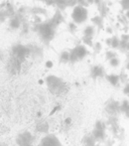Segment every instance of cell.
I'll return each instance as SVG.
<instances>
[{"mask_svg":"<svg viewBox=\"0 0 129 146\" xmlns=\"http://www.w3.org/2000/svg\"><path fill=\"white\" fill-rule=\"evenodd\" d=\"M45 83H46L49 90L53 94L59 96V94H64L65 92H67V84L62 79L56 77V76H48L45 79Z\"/></svg>","mask_w":129,"mask_h":146,"instance_id":"1","label":"cell"},{"mask_svg":"<svg viewBox=\"0 0 129 146\" xmlns=\"http://www.w3.org/2000/svg\"><path fill=\"white\" fill-rule=\"evenodd\" d=\"M36 136L31 131H22L15 137V143L17 146H35Z\"/></svg>","mask_w":129,"mask_h":146,"instance_id":"2","label":"cell"},{"mask_svg":"<svg viewBox=\"0 0 129 146\" xmlns=\"http://www.w3.org/2000/svg\"><path fill=\"white\" fill-rule=\"evenodd\" d=\"M104 112L107 114V116H119L120 114V102L109 98L104 104Z\"/></svg>","mask_w":129,"mask_h":146,"instance_id":"3","label":"cell"},{"mask_svg":"<svg viewBox=\"0 0 129 146\" xmlns=\"http://www.w3.org/2000/svg\"><path fill=\"white\" fill-rule=\"evenodd\" d=\"M89 54V52L87 50V48H85V46L79 45V46L73 48V50L69 52V63L71 64L77 63V62L85 58Z\"/></svg>","mask_w":129,"mask_h":146,"instance_id":"4","label":"cell"},{"mask_svg":"<svg viewBox=\"0 0 129 146\" xmlns=\"http://www.w3.org/2000/svg\"><path fill=\"white\" fill-rule=\"evenodd\" d=\"M106 123H107L108 130L111 133L112 137L114 139H116V137L118 136V134H119L122 129L119 123V116H107Z\"/></svg>","mask_w":129,"mask_h":146,"instance_id":"5","label":"cell"},{"mask_svg":"<svg viewBox=\"0 0 129 146\" xmlns=\"http://www.w3.org/2000/svg\"><path fill=\"white\" fill-rule=\"evenodd\" d=\"M36 146H63V144L60 138L56 134L48 133L40 139L39 143Z\"/></svg>","mask_w":129,"mask_h":146,"instance_id":"6","label":"cell"},{"mask_svg":"<svg viewBox=\"0 0 129 146\" xmlns=\"http://www.w3.org/2000/svg\"><path fill=\"white\" fill-rule=\"evenodd\" d=\"M71 18H73V22H75V24H81V23H83V22H85L87 18V8L81 5H77L73 8Z\"/></svg>","mask_w":129,"mask_h":146,"instance_id":"7","label":"cell"},{"mask_svg":"<svg viewBox=\"0 0 129 146\" xmlns=\"http://www.w3.org/2000/svg\"><path fill=\"white\" fill-rule=\"evenodd\" d=\"M89 75L93 80H97L100 78H105L106 73L105 69L102 67L101 65H95L91 68V72H89Z\"/></svg>","mask_w":129,"mask_h":146,"instance_id":"8","label":"cell"},{"mask_svg":"<svg viewBox=\"0 0 129 146\" xmlns=\"http://www.w3.org/2000/svg\"><path fill=\"white\" fill-rule=\"evenodd\" d=\"M91 135L93 136V138L95 139V141L98 143V144H103L108 138L107 132L104 130H99V129H95L93 128V131H91Z\"/></svg>","mask_w":129,"mask_h":146,"instance_id":"9","label":"cell"},{"mask_svg":"<svg viewBox=\"0 0 129 146\" xmlns=\"http://www.w3.org/2000/svg\"><path fill=\"white\" fill-rule=\"evenodd\" d=\"M49 130H50V123L49 121L45 120H39L38 123L36 124V131L39 133H43V134H48Z\"/></svg>","mask_w":129,"mask_h":146,"instance_id":"10","label":"cell"},{"mask_svg":"<svg viewBox=\"0 0 129 146\" xmlns=\"http://www.w3.org/2000/svg\"><path fill=\"white\" fill-rule=\"evenodd\" d=\"M106 81L108 82L110 86H112L113 88H119L120 87V79L119 75H116V74H108L105 76Z\"/></svg>","mask_w":129,"mask_h":146,"instance_id":"11","label":"cell"},{"mask_svg":"<svg viewBox=\"0 0 129 146\" xmlns=\"http://www.w3.org/2000/svg\"><path fill=\"white\" fill-rule=\"evenodd\" d=\"M120 113L126 119H129V100L124 98L120 102Z\"/></svg>","mask_w":129,"mask_h":146,"instance_id":"12","label":"cell"},{"mask_svg":"<svg viewBox=\"0 0 129 146\" xmlns=\"http://www.w3.org/2000/svg\"><path fill=\"white\" fill-rule=\"evenodd\" d=\"M81 143H83V146H97V142L95 141V139L93 138V136L91 135V133L85 134V136L83 137Z\"/></svg>","mask_w":129,"mask_h":146,"instance_id":"13","label":"cell"},{"mask_svg":"<svg viewBox=\"0 0 129 146\" xmlns=\"http://www.w3.org/2000/svg\"><path fill=\"white\" fill-rule=\"evenodd\" d=\"M93 128L99 129V130L107 131L108 126H107V123H106L105 120H103V119H97V120L95 122V126H93Z\"/></svg>","mask_w":129,"mask_h":146,"instance_id":"14","label":"cell"},{"mask_svg":"<svg viewBox=\"0 0 129 146\" xmlns=\"http://www.w3.org/2000/svg\"><path fill=\"white\" fill-rule=\"evenodd\" d=\"M69 62V52L64 51L60 55V63L61 64H67Z\"/></svg>","mask_w":129,"mask_h":146,"instance_id":"15","label":"cell"},{"mask_svg":"<svg viewBox=\"0 0 129 146\" xmlns=\"http://www.w3.org/2000/svg\"><path fill=\"white\" fill-rule=\"evenodd\" d=\"M55 4L60 9H65V7L69 6V0H55Z\"/></svg>","mask_w":129,"mask_h":146,"instance_id":"16","label":"cell"},{"mask_svg":"<svg viewBox=\"0 0 129 146\" xmlns=\"http://www.w3.org/2000/svg\"><path fill=\"white\" fill-rule=\"evenodd\" d=\"M20 20L18 19L17 17H13L11 20H10V27L12 29H18L20 27Z\"/></svg>","mask_w":129,"mask_h":146,"instance_id":"17","label":"cell"},{"mask_svg":"<svg viewBox=\"0 0 129 146\" xmlns=\"http://www.w3.org/2000/svg\"><path fill=\"white\" fill-rule=\"evenodd\" d=\"M71 123H73V119H71V117H67V118H65L64 121H63V128H64L65 130H69V129H71Z\"/></svg>","mask_w":129,"mask_h":146,"instance_id":"18","label":"cell"},{"mask_svg":"<svg viewBox=\"0 0 129 146\" xmlns=\"http://www.w3.org/2000/svg\"><path fill=\"white\" fill-rule=\"evenodd\" d=\"M91 21L93 22L95 25H97L98 28H101L102 25H103V20H102V17L101 16H95L91 19Z\"/></svg>","mask_w":129,"mask_h":146,"instance_id":"19","label":"cell"},{"mask_svg":"<svg viewBox=\"0 0 129 146\" xmlns=\"http://www.w3.org/2000/svg\"><path fill=\"white\" fill-rule=\"evenodd\" d=\"M119 79H120V83L123 84V85H126V84L129 83L128 75L125 73V72H123V71H122L121 73L119 74Z\"/></svg>","mask_w":129,"mask_h":146,"instance_id":"20","label":"cell"},{"mask_svg":"<svg viewBox=\"0 0 129 146\" xmlns=\"http://www.w3.org/2000/svg\"><path fill=\"white\" fill-rule=\"evenodd\" d=\"M83 32H85V36L93 37V35L95 34V28H93V26H87Z\"/></svg>","mask_w":129,"mask_h":146,"instance_id":"21","label":"cell"},{"mask_svg":"<svg viewBox=\"0 0 129 146\" xmlns=\"http://www.w3.org/2000/svg\"><path fill=\"white\" fill-rule=\"evenodd\" d=\"M109 65L111 66L112 68H117L118 66L120 65V61H119V59L116 57V58H113L112 60H110L109 61Z\"/></svg>","mask_w":129,"mask_h":146,"instance_id":"22","label":"cell"},{"mask_svg":"<svg viewBox=\"0 0 129 146\" xmlns=\"http://www.w3.org/2000/svg\"><path fill=\"white\" fill-rule=\"evenodd\" d=\"M119 45H120V42L116 37L111 38V45H110V46H111L112 48H119Z\"/></svg>","mask_w":129,"mask_h":146,"instance_id":"23","label":"cell"},{"mask_svg":"<svg viewBox=\"0 0 129 146\" xmlns=\"http://www.w3.org/2000/svg\"><path fill=\"white\" fill-rule=\"evenodd\" d=\"M104 146H114L115 145V139L113 137H108L107 140L103 143Z\"/></svg>","mask_w":129,"mask_h":146,"instance_id":"24","label":"cell"},{"mask_svg":"<svg viewBox=\"0 0 129 146\" xmlns=\"http://www.w3.org/2000/svg\"><path fill=\"white\" fill-rule=\"evenodd\" d=\"M113 58H116V53L112 52V51H108V52H106L105 59L107 60V61H110V60H112Z\"/></svg>","mask_w":129,"mask_h":146,"instance_id":"25","label":"cell"},{"mask_svg":"<svg viewBox=\"0 0 129 146\" xmlns=\"http://www.w3.org/2000/svg\"><path fill=\"white\" fill-rule=\"evenodd\" d=\"M83 43H85V45H87V46L93 47V37L85 36V37H83Z\"/></svg>","mask_w":129,"mask_h":146,"instance_id":"26","label":"cell"},{"mask_svg":"<svg viewBox=\"0 0 129 146\" xmlns=\"http://www.w3.org/2000/svg\"><path fill=\"white\" fill-rule=\"evenodd\" d=\"M62 110V106H61V104H57V106H55L54 108H53L52 111H51L50 115H54L55 113H57L58 111H60V110Z\"/></svg>","mask_w":129,"mask_h":146,"instance_id":"27","label":"cell"},{"mask_svg":"<svg viewBox=\"0 0 129 146\" xmlns=\"http://www.w3.org/2000/svg\"><path fill=\"white\" fill-rule=\"evenodd\" d=\"M120 4H121L122 8H123L124 10H129V0H121V2H120Z\"/></svg>","mask_w":129,"mask_h":146,"instance_id":"28","label":"cell"},{"mask_svg":"<svg viewBox=\"0 0 129 146\" xmlns=\"http://www.w3.org/2000/svg\"><path fill=\"white\" fill-rule=\"evenodd\" d=\"M69 32H71L73 34V33H75V30H77V24L75 23V22H71V23L69 24Z\"/></svg>","mask_w":129,"mask_h":146,"instance_id":"29","label":"cell"},{"mask_svg":"<svg viewBox=\"0 0 129 146\" xmlns=\"http://www.w3.org/2000/svg\"><path fill=\"white\" fill-rule=\"evenodd\" d=\"M122 92H123V94H125V96H127V98H129V83L126 84V85H124Z\"/></svg>","mask_w":129,"mask_h":146,"instance_id":"30","label":"cell"},{"mask_svg":"<svg viewBox=\"0 0 129 146\" xmlns=\"http://www.w3.org/2000/svg\"><path fill=\"white\" fill-rule=\"evenodd\" d=\"M93 50H95V54H98V53L100 52V50H101V45H100L99 43H97V44L93 46Z\"/></svg>","mask_w":129,"mask_h":146,"instance_id":"31","label":"cell"},{"mask_svg":"<svg viewBox=\"0 0 129 146\" xmlns=\"http://www.w3.org/2000/svg\"><path fill=\"white\" fill-rule=\"evenodd\" d=\"M33 11L35 12V14H40V13H43V14H45L46 13V11H45L44 9H42V8H34L33 9Z\"/></svg>","mask_w":129,"mask_h":146,"instance_id":"32","label":"cell"},{"mask_svg":"<svg viewBox=\"0 0 129 146\" xmlns=\"http://www.w3.org/2000/svg\"><path fill=\"white\" fill-rule=\"evenodd\" d=\"M44 2L47 5L51 6V5H55V0H44Z\"/></svg>","mask_w":129,"mask_h":146,"instance_id":"33","label":"cell"},{"mask_svg":"<svg viewBox=\"0 0 129 146\" xmlns=\"http://www.w3.org/2000/svg\"><path fill=\"white\" fill-rule=\"evenodd\" d=\"M46 67L48 68V69H51V68L53 67V62L52 61H48L46 63Z\"/></svg>","mask_w":129,"mask_h":146,"instance_id":"34","label":"cell"},{"mask_svg":"<svg viewBox=\"0 0 129 146\" xmlns=\"http://www.w3.org/2000/svg\"><path fill=\"white\" fill-rule=\"evenodd\" d=\"M37 117H39V118L41 119V117H42V112H38V113H37Z\"/></svg>","mask_w":129,"mask_h":146,"instance_id":"35","label":"cell"},{"mask_svg":"<svg viewBox=\"0 0 129 146\" xmlns=\"http://www.w3.org/2000/svg\"><path fill=\"white\" fill-rule=\"evenodd\" d=\"M125 69H126V70H129V61H127V63H126Z\"/></svg>","mask_w":129,"mask_h":146,"instance_id":"36","label":"cell"},{"mask_svg":"<svg viewBox=\"0 0 129 146\" xmlns=\"http://www.w3.org/2000/svg\"><path fill=\"white\" fill-rule=\"evenodd\" d=\"M0 146H7L5 144V143H3V142H0Z\"/></svg>","mask_w":129,"mask_h":146,"instance_id":"37","label":"cell"},{"mask_svg":"<svg viewBox=\"0 0 129 146\" xmlns=\"http://www.w3.org/2000/svg\"><path fill=\"white\" fill-rule=\"evenodd\" d=\"M126 17H127L128 19H129V10H128L127 12H126Z\"/></svg>","mask_w":129,"mask_h":146,"instance_id":"38","label":"cell"},{"mask_svg":"<svg viewBox=\"0 0 129 146\" xmlns=\"http://www.w3.org/2000/svg\"><path fill=\"white\" fill-rule=\"evenodd\" d=\"M127 61H129V52H127Z\"/></svg>","mask_w":129,"mask_h":146,"instance_id":"39","label":"cell"},{"mask_svg":"<svg viewBox=\"0 0 129 146\" xmlns=\"http://www.w3.org/2000/svg\"><path fill=\"white\" fill-rule=\"evenodd\" d=\"M97 146H104V145H102V144H98V143H97Z\"/></svg>","mask_w":129,"mask_h":146,"instance_id":"40","label":"cell"},{"mask_svg":"<svg viewBox=\"0 0 129 146\" xmlns=\"http://www.w3.org/2000/svg\"><path fill=\"white\" fill-rule=\"evenodd\" d=\"M119 146H126V145H124V144H120Z\"/></svg>","mask_w":129,"mask_h":146,"instance_id":"41","label":"cell"}]
</instances>
